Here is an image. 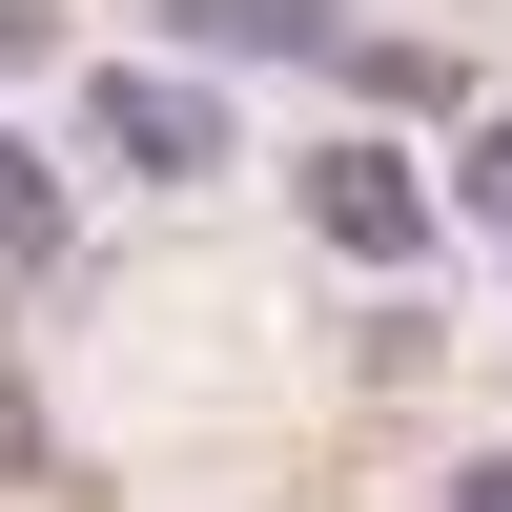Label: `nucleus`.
I'll return each instance as SVG.
<instances>
[{
  "label": "nucleus",
  "instance_id": "f257e3e1",
  "mask_svg": "<svg viewBox=\"0 0 512 512\" xmlns=\"http://www.w3.org/2000/svg\"><path fill=\"white\" fill-rule=\"evenodd\" d=\"M82 164L103 185H205V164H246V123H226L205 62H103L82 82Z\"/></svg>",
  "mask_w": 512,
  "mask_h": 512
},
{
  "label": "nucleus",
  "instance_id": "f03ea898",
  "mask_svg": "<svg viewBox=\"0 0 512 512\" xmlns=\"http://www.w3.org/2000/svg\"><path fill=\"white\" fill-rule=\"evenodd\" d=\"M164 41H185V62H328V82H410L390 41H349L328 0H164Z\"/></svg>",
  "mask_w": 512,
  "mask_h": 512
},
{
  "label": "nucleus",
  "instance_id": "7ed1b4c3",
  "mask_svg": "<svg viewBox=\"0 0 512 512\" xmlns=\"http://www.w3.org/2000/svg\"><path fill=\"white\" fill-rule=\"evenodd\" d=\"M308 226L349 246V267H410V246H431V185H410L390 144H328V164H308Z\"/></svg>",
  "mask_w": 512,
  "mask_h": 512
},
{
  "label": "nucleus",
  "instance_id": "20e7f679",
  "mask_svg": "<svg viewBox=\"0 0 512 512\" xmlns=\"http://www.w3.org/2000/svg\"><path fill=\"white\" fill-rule=\"evenodd\" d=\"M21 246H62V185H41V144H0V267Z\"/></svg>",
  "mask_w": 512,
  "mask_h": 512
},
{
  "label": "nucleus",
  "instance_id": "39448f33",
  "mask_svg": "<svg viewBox=\"0 0 512 512\" xmlns=\"http://www.w3.org/2000/svg\"><path fill=\"white\" fill-rule=\"evenodd\" d=\"M472 205H492V226H512V123H492V144H472Z\"/></svg>",
  "mask_w": 512,
  "mask_h": 512
},
{
  "label": "nucleus",
  "instance_id": "423d86ee",
  "mask_svg": "<svg viewBox=\"0 0 512 512\" xmlns=\"http://www.w3.org/2000/svg\"><path fill=\"white\" fill-rule=\"evenodd\" d=\"M451 512H512V451H492V472H451Z\"/></svg>",
  "mask_w": 512,
  "mask_h": 512
}]
</instances>
